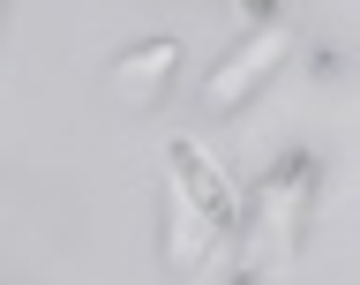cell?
<instances>
[{"mask_svg": "<svg viewBox=\"0 0 360 285\" xmlns=\"http://www.w3.org/2000/svg\"><path fill=\"white\" fill-rule=\"evenodd\" d=\"M218 241H233L210 210H202L188 188H180L173 173H165V188H158V270H173V278H195L202 270V255Z\"/></svg>", "mask_w": 360, "mask_h": 285, "instance_id": "obj_3", "label": "cell"}, {"mask_svg": "<svg viewBox=\"0 0 360 285\" xmlns=\"http://www.w3.org/2000/svg\"><path fill=\"white\" fill-rule=\"evenodd\" d=\"M308 225H315V158L308 151H278V165L255 180L248 218H240L233 241H270V248H285V255H300L308 248Z\"/></svg>", "mask_w": 360, "mask_h": 285, "instance_id": "obj_1", "label": "cell"}, {"mask_svg": "<svg viewBox=\"0 0 360 285\" xmlns=\"http://www.w3.org/2000/svg\"><path fill=\"white\" fill-rule=\"evenodd\" d=\"M165 173H173L180 188H188V196H195L202 210L225 225V233H240V218H248V210L233 203V188L218 180V165L202 158V143H195V135H173V143H165Z\"/></svg>", "mask_w": 360, "mask_h": 285, "instance_id": "obj_5", "label": "cell"}, {"mask_svg": "<svg viewBox=\"0 0 360 285\" xmlns=\"http://www.w3.org/2000/svg\"><path fill=\"white\" fill-rule=\"evenodd\" d=\"M338 68H345V53H338V45H315V53H308V75H315V83H330Z\"/></svg>", "mask_w": 360, "mask_h": 285, "instance_id": "obj_8", "label": "cell"}, {"mask_svg": "<svg viewBox=\"0 0 360 285\" xmlns=\"http://www.w3.org/2000/svg\"><path fill=\"white\" fill-rule=\"evenodd\" d=\"M173 75H180V45H173V38H143V45H120V61L105 68V90H112L128 113H150L158 98H165Z\"/></svg>", "mask_w": 360, "mask_h": 285, "instance_id": "obj_4", "label": "cell"}, {"mask_svg": "<svg viewBox=\"0 0 360 285\" xmlns=\"http://www.w3.org/2000/svg\"><path fill=\"white\" fill-rule=\"evenodd\" d=\"M285 68V30L278 23H263V30H240V38L218 53V68L202 75V113H218V120H233L240 106H255L263 98V83Z\"/></svg>", "mask_w": 360, "mask_h": 285, "instance_id": "obj_2", "label": "cell"}, {"mask_svg": "<svg viewBox=\"0 0 360 285\" xmlns=\"http://www.w3.org/2000/svg\"><path fill=\"white\" fill-rule=\"evenodd\" d=\"M292 255L270 241H233V270H225V285H285Z\"/></svg>", "mask_w": 360, "mask_h": 285, "instance_id": "obj_6", "label": "cell"}, {"mask_svg": "<svg viewBox=\"0 0 360 285\" xmlns=\"http://www.w3.org/2000/svg\"><path fill=\"white\" fill-rule=\"evenodd\" d=\"M233 15H240V30H263L278 15V0H233Z\"/></svg>", "mask_w": 360, "mask_h": 285, "instance_id": "obj_7", "label": "cell"}]
</instances>
